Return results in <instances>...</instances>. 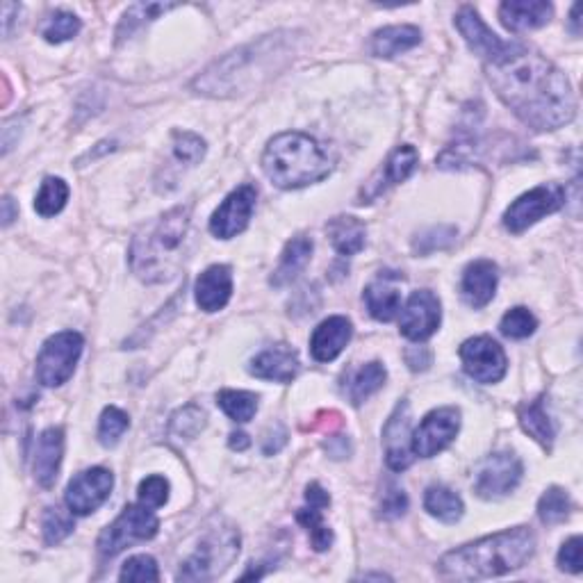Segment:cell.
<instances>
[{
  "label": "cell",
  "instance_id": "cell-34",
  "mask_svg": "<svg viewBox=\"0 0 583 583\" xmlns=\"http://www.w3.org/2000/svg\"><path fill=\"white\" fill-rule=\"evenodd\" d=\"M572 511V499L563 488H549L538 502V517L540 522L547 524V527H556L568 520V515Z\"/></svg>",
  "mask_w": 583,
  "mask_h": 583
},
{
  "label": "cell",
  "instance_id": "cell-10",
  "mask_svg": "<svg viewBox=\"0 0 583 583\" xmlns=\"http://www.w3.org/2000/svg\"><path fill=\"white\" fill-rule=\"evenodd\" d=\"M522 474V461L513 451H497V454H492L483 461L479 474H476L474 492L481 499H488V502L508 497L520 486Z\"/></svg>",
  "mask_w": 583,
  "mask_h": 583
},
{
  "label": "cell",
  "instance_id": "cell-9",
  "mask_svg": "<svg viewBox=\"0 0 583 583\" xmlns=\"http://www.w3.org/2000/svg\"><path fill=\"white\" fill-rule=\"evenodd\" d=\"M565 199H568V192H565V187L558 183H545L533 187L531 192L522 194L520 199L508 205V210L504 212V226L513 235H520L533 224H538L543 217L554 215V212L561 210L565 205Z\"/></svg>",
  "mask_w": 583,
  "mask_h": 583
},
{
  "label": "cell",
  "instance_id": "cell-39",
  "mask_svg": "<svg viewBox=\"0 0 583 583\" xmlns=\"http://www.w3.org/2000/svg\"><path fill=\"white\" fill-rule=\"evenodd\" d=\"M205 413L199 406H185L171 417L169 435L176 440H192L203 431Z\"/></svg>",
  "mask_w": 583,
  "mask_h": 583
},
{
  "label": "cell",
  "instance_id": "cell-22",
  "mask_svg": "<svg viewBox=\"0 0 583 583\" xmlns=\"http://www.w3.org/2000/svg\"><path fill=\"white\" fill-rule=\"evenodd\" d=\"M196 303L205 312H219L233 297V272L226 265H212L196 278Z\"/></svg>",
  "mask_w": 583,
  "mask_h": 583
},
{
  "label": "cell",
  "instance_id": "cell-42",
  "mask_svg": "<svg viewBox=\"0 0 583 583\" xmlns=\"http://www.w3.org/2000/svg\"><path fill=\"white\" fill-rule=\"evenodd\" d=\"M119 579L121 581H160L158 563H155L153 556H146V554L128 558V561L123 563Z\"/></svg>",
  "mask_w": 583,
  "mask_h": 583
},
{
  "label": "cell",
  "instance_id": "cell-49",
  "mask_svg": "<svg viewBox=\"0 0 583 583\" xmlns=\"http://www.w3.org/2000/svg\"><path fill=\"white\" fill-rule=\"evenodd\" d=\"M324 449L328 451V456L335 458V461H342V458L351 456V440L347 435H331L324 442Z\"/></svg>",
  "mask_w": 583,
  "mask_h": 583
},
{
  "label": "cell",
  "instance_id": "cell-32",
  "mask_svg": "<svg viewBox=\"0 0 583 583\" xmlns=\"http://www.w3.org/2000/svg\"><path fill=\"white\" fill-rule=\"evenodd\" d=\"M217 404L233 422L246 424L258 413V394L244 390H221L217 394Z\"/></svg>",
  "mask_w": 583,
  "mask_h": 583
},
{
  "label": "cell",
  "instance_id": "cell-43",
  "mask_svg": "<svg viewBox=\"0 0 583 583\" xmlns=\"http://www.w3.org/2000/svg\"><path fill=\"white\" fill-rule=\"evenodd\" d=\"M456 240V228L451 226H438V228H431V231H426L422 235H417L415 240V251L420 253V256H429L433 251H442L447 249V246L454 244Z\"/></svg>",
  "mask_w": 583,
  "mask_h": 583
},
{
  "label": "cell",
  "instance_id": "cell-13",
  "mask_svg": "<svg viewBox=\"0 0 583 583\" xmlns=\"http://www.w3.org/2000/svg\"><path fill=\"white\" fill-rule=\"evenodd\" d=\"M114 488V476L105 467H92V470L80 472L67 486V502L73 515H92L105 502H108Z\"/></svg>",
  "mask_w": 583,
  "mask_h": 583
},
{
  "label": "cell",
  "instance_id": "cell-37",
  "mask_svg": "<svg viewBox=\"0 0 583 583\" xmlns=\"http://www.w3.org/2000/svg\"><path fill=\"white\" fill-rule=\"evenodd\" d=\"M73 529H76V522H73L71 511H64L60 506L46 508L44 520H41V531H44L46 545L62 543L64 538L71 536Z\"/></svg>",
  "mask_w": 583,
  "mask_h": 583
},
{
  "label": "cell",
  "instance_id": "cell-1",
  "mask_svg": "<svg viewBox=\"0 0 583 583\" xmlns=\"http://www.w3.org/2000/svg\"><path fill=\"white\" fill-rule=\"evenodd\" d=\"M488 82L524 126L538 133L558 130L577 114V98L561 69L529 48H511L486 64Z\"/></svg>",
  "mask_w": 583,
  "mask_h": 583
},
{
  "label": "cell",
  "instance_id": "cell-47",
  "mask_svg": "<svg viewBox=\"0 0 583 583\" xmlns=\"http://www.w3.org/2000/svg\"><path fill=\"white\" fill-rule=\"evenodd\" d=\"M581 536H574L570 538L568 543L561 547V552H558V568L563 572H570V574H579L583 570V561H581Z\"/></svg>",
  "mask_w": 583,
  "mask_h": 583
},
{
  "label": "cell",
  "instance_id": "cell-50",
  "mask_svg": "<svg viewBox=\"0 0 583 583\" xmlns=\"http://www.w3.org/2000/svg\"><path fill=\"white\" fill-rule=\"evenodd\" d=\"M312 431H328V433H335L338 429H342V415L335 413V410H324V413H319L315 417V422L310 424Z\"/></svg>",
  "mask_w": 583,
  "mask_h": 583
},
{
  "label": "cell",
  "instance_id": "cell-41",
  "mask_svg": "<svg viewBox=\"0 0 583 583\" xmlns=\"http://www.w3.org/2000/svg\"><path fill=\"white\" fill-rule=\"evenodd\" d=\"M128 426V415L117 406H108L103 410L101 422H98V440H101L103 447H114L121 440V435L126 433Z\"/></svg>",
  "mask_w": 583,
  "mask_h": 583
},
{
  "label": "cell",
  "instance_id": "cell-20",
  "mask_svg": "<svg viewBox=\"0 0 583 583\" xmlns=\"http://www.w3.org/2000/svg\"><path fill=\"white\" fill-rule=\"evenodd\" d=\"M499 283V269L492 260H476L470 262L463 272L461 294L465 303L474 310L486 308L495 299Z\"/></svg>",
  "mask_w": 583,
  "mask_h": 583
},
{
  "label": "cell",
  "instance_id": "cell-53",
  "mask_svg": "<svg viewBox=\"0 0 583 583\" xmlns=\"http://www.w3.org/2000/svg\"><path fill=\"white\" fill-rule=\"evenodd\" d=\"M16 215H19V210L14 208L12 196H5L3 199V226H10L12 221L16 219Z\"/></svg>",
  "mask_w": 583,
  "mask_h": 583
},
{
  "label": "cell",
  "instance_id": "cell-2",
  "mask_svg": "<svg viewBox=\"0 0 583 583\" xmlns=\"http://www.w3.org/2000/svg\"><path fill=\"white\" fill-rule=\"evenodd\" d=\"M287 32L267 35L256 44L242 46L217 60L194 80V89L203 96H237L246 89L258 87L262 80L272 78L278 69L285 67L294 53V41Z\"/></svg>",
  "mask_w": 583,
  "mask_h": 583
},
{
  "label": "cell",
  "instance_id": "cell-12",
  "mask_svg": "<svg viewBox=\"0 0 583 583\" xmlns=\"http://www.w3.org/2000/svg\"><path fill=\"white\" fill-rule=\"evenodd\" d=\"M458 431H461V410L454 406L433 410L413 433V454L420 458L438 456L454 442Z\"/></svg>",
  "mask_w": 583,
  "mask_h": 583
},
{
  "label": "cell",
  "instance_id": "cell-7",
  "mask_svg": "<svg viewBox=\"0 0 583 583\" xmlns=\"http://www.w3.org/2000/svg\"><path fill=\"white\" fill-rule=\"evenodd\" d=\"M85 340L76 331H62L48 338L37 356V379L46 388H60L67 383L82 356Z\"/></svg>",
  "mask_w": 583,
  "mask_h": 583
},
{
  "label": "cell",
  "instance_id": "cell-17",
  "mask_svg": "<svg viewBox=\"0 0 583 583\" xmlns=\"http://www.w3.org/2000/svg\"><path fill=\"white\" fill-rule=\"evenodd\" d=\"M417 162H420V153H417L415 146L410 144L397 146V149L390 153V158L385 160L379 174L363 187V192H360V203L374 201L376 196H381L390 185L404 183V180L417 169Z\"/></svg>",
  "mask_w": 583,
  "mask_h": 583
},
{
  "label": "cell",
  "instance_id": "cell-52",
  "mask_svg": "<svg viewBox=\"0 0 583 583\" xmlns=\"http://www.w3.org/2000/svg\"><path fill=\"white\" fill-rule=\"evenodd\" d=\"M306 499H308V504L315 508H326L328 504H331V497H328V492L319 486V483H310V486L306 488Z\"/></svg>",
  "mask_w": 583,
  "mask_h": 583
},
{
  "label": "cell",
  "instance_id": "cell-48",
  "mask_svg": "<svg viewBox=\"0 0 583 583\" xmlns=\"http://www.w3.org/2000/svg\"><path fill=\"white\" fill-rule=\"evenodd\" d=\"M285 445H287V431H285V426L276 424L274 429H269L265 433V440H262V454H265V456H274Z\"/></svg>",
  "mask_w": 583,
  "mask_h": 583
},
{
  "label": "cell",
  "instance_id": "cell-18",
  "mask_svg": "<svg viewBox=\"0 0 583 583\" xmlns=\"http://www.w3.org/2000/svg\"><path fill=\"white\" fill-rule=\"evenodd\" d=\"M456 28L467 41V46H470L476 55L483 57L486 64L495 62L497 57H502L508 48H511V44H506V41L499 39L495 32H492L486 23L481 21V16L476 14V10H472V7H463V10L458 12Z\"/></svg>",
  "mask_w": 583,
  "mask_h": 583
},
{
  "label": "cell",
  "instance_id": "cell-21",
  "mask_svg": "<svg viewBox=\"0 0 583 583\" xmlns=\"http://www.w3.org/2000/svg\"><path fill=\"white\" fill-rule=\"evenodd\" d=\"M353 335V326L347 317H328L315 328L310 338V353L317 363H331L347 349Z\"/></svg>",
  "mask_w": 583,
  "mask_h": 583
},
{
  "label": "cell",
  "instance_id": "cell-40",
  "mask_svg": "<svg viewBox=\"0 0 583 583\" xmlns=\"http://www.w3.org/2000/svg\"><path fill=\"white\" fill-rule=\"evenodd\" d=\"M499 328H502V333L506 335V338L527 340L529 335L536 333L538 319L533 317L531 310L517 306V308L506 312V315L502 317V324H499Z\"/></svg>",
  "mask_w": 583,
  "mask_h": 583
},
{
  "label": "cell",
  "instance_id": "cell-35",
  "mask_svg": "<svg viewBox=\"0 0 583 583\" xmlns=\"http://www.w3.org/2000/svg\"><path fill=\"white\" fill-rule=\"evenodd\" d=\"M176 7L178 5H171V3H137V5H133L126 14H123V21L119 26L117 37L119 39L130 37L137 28H142L144 23L158 19L160 14H167L169 10H176Z\"/></svg>",
  "mask_w": 583,
  "mask_h": 583
},
{
  "label": "cell",
  "instance_id": "cell-55",
  "mask_svg": "<svg viewBox=\"0 0 583 583\" xmlns=\"http://www.w3.org/2000/svg\"><path fill=\"white\" fill-rule=\"evenodd\" d=\"M579 12H581V5H574V7H572V12H570L572 32H574V35H577V37L581 35V28H579V21H581V19H579Z\"/></svg>",
  "mask_w": 583,
  "mask_h": 583
},
{
  "label": "cell",
  "instance_id": "cell-44",
  "mask_svg": "<svg viewBox=\"0 0 583 583\" xmlns=\"http://www.w3.org/2000/svg\"><path fill=\"white\" fill-rule=\"evenodd\" d=\"M174 155L178 162L187 164V167H192V164L201 162L203 155H205V142L194 133H174Z\"/></svg>",
  "mask_w": 583,
  "mask_h": 583
},
{
  "label": "cell",
  "instance_id": "cell-38",
  "mask_svg": "<svg viewBox=\"0 0 583 583\" xmlns=\"http://www.w3.org/2000/svg\"><path fill=\"white\" fill-rule=\"evenodd\" d=\"M82 23L76 14L71 12H55L48 16L41 26V37H44L48 44H62V41L73 39L80 32Z\"/></svg>",
  "mask_w": 583,
  "mask_h": 583
},
{
  "label": "cell",
  "instance_id": "cell-4",
  "mask_svg": "<svg viewBox=\"0 0 583 583\" xmlns=\"http://www.w3.org/2000/svg\"><path fill=\"white\" fill-rule=\"evenodd\" d=\"M192 224V205L164 212L158 219L142 226L130 244V269L139 281L158 285L178 274L183 262V244Z\"/></svg>",
  "mask_w": 583,
  "mask_h": 583
},
{
  "label": "cell",
  "instance_id": "cell-36",
  "mask_svg": "<svg viewBox=\"0 0 583 583\" xmlns=\"http://www.w3.org/2000/svg\"><path fill=\"white\" fill-rule=\"evenodd\" d=\"M297 522L308 531L315 552H326V549L333 545V531L328 529L322 520V508L315 506L303 508V511L297 513Z\"/></svg>",
  "mask_w": 583,
  "mask_h": 583
},
{
  "label": "cell",
  "instance_id": "cell-29",
  "mask_svg": "<svg viewBox=\"0 0 583 583\" xmlns=\"http://www.w3.org/2000/svg\"><path fill=\"white\" fill-rule=\"evenodd\" d=\"M520 424H522L524 433L531 435V438L540 442V445H543L545 449L554 447L556 426L552 422V417L547 415L543 397L527 401V404L520 406Z\"/></svg>",
  "mask_w": 583,
  "mask_h": 583
},
{
  "label": "cell",
  "instance_id": "cell-45",
  "mask_svg": "<svg viewBox=\"0 0 583 583\" xmlns=\"http://www.w3.org/2000/svg\"><path fill=\"white\" fill-rule=\"evenodd\" d=\"M139 502L149 508H160L169 502V481L164 476H146L139 483Z\"/></svg>",
  "mask_w": 583,
  "mask_h": 583
},
{
  "label": "cell",
  "instance_id": "cell-25",
  "mask_svg": "<svg viewBox=\"0 0 583 583\" xmlns=\"http://www.w3.org/2000/svg\"><path fill=\"white\" fill-rule=\"evenodd\" d=\"M554 16V5L543 0H508L499 7V19L511 32L536 30L547 26Z\"/></svg>",
  "mask_w": 583,
  "mask_h": 583
},
{
  "label": "cell",
  "instance_id": "cell-27",
  "mask_svg": "<svg viewBox=\"0 0 583 583\" xmlns=\"http://www.w3.org/2000/svg\"><path fill=\"white\" fill-rule=\"evenodd\" d=\"M312 258V240L308 235H297L292 237L290 242L285 244L281 262H278L276 272L272 276L274 287H285L290 285L294 278H299L303 269L308 267V262Z\"/></svg>",
  "mask_w": 583,
  "mask_h": 583
},
{
  "label": "cell",
  "instance_id": "cell-24",
  "mask_svg": "<svg viewBox=\"0 0 583 583\" xmlns=\"http://www.w3.org/2000/svg\"><path fill=\"white\" fill-rule=\"evenodd\" d=\"M64 456V431L62 429H46L37 438L35 447V463H32V472H35V479L41 488H53L57 481V474H60Z\"/></svg>",
  "mask_w": 583,
  "mask_h": 583
},
{
  "label": "cell",
  "instance_id": "cell-51",
  "mask_svg": "<svg viewBox=\"0 0 583 583\" xmlns=\"http://www.w3.org/2000/svg\"><path fill=\"white\" fill-rule=\"evenodd\" d=\"M406 363L410 365L413 372H420V369H426L431 365V351L426 347H413L406 351Z\"/></svg>",
  "mask_w": 583,
  "mask_h": 583
},
{
  "label": "cell",
  "instance_id": "cell-26",
  "mask_svg": "<svg viewBox=\"0 0 583 583\" xmlns=\"http://www.w3.org/2000/svg\"><path fill=\"white\" fill-rule=\"evenodd\" d=\"M422 41V32L415 26H390L383 28L379 32H374L372 41H369V53L374 57H383V60H390V57H397L401 53L410 51Z\"/></svg>",
  "mask_w": 583,
  "mask_h": 583
},
{
  "label": "cell",
  "instance_id": "cell-31",
  "mask_svg": "<svg viewBox=\"0 0 583 583\" xmlns=\"http://www.w3.org/2000/svg\"><path fill=\"white\" fill-rule=\"evenodd\" d=\"M424 508L445 524H456L465 513V504L458 492L447 486H431L424 495Z\"/></svg>",
  "mask_w": 583,
  "mask_h": 583
},
{
  "label": "cell",
  "instance_id": "cell-23",
  "mask_svg": "<svg viewBox=\"0 0 583 583\" xmlns=\"http://www.w3.org/2000/svg\"><path fill=\"white\" fill-rule=\"evenodd\" d=\"M401 274L397 272H381L376 281L369 283L365 287V303L369 315H372L376 322H392L394 317L401 312V292H399V281Z\"/></svg>",
  "mask_w": 583,
  "mask_h": 583
},
{
  "label": "cell",
  "instance_id": "cell-15",
  "mask_svg": "<svg viewBox=\"0 0 583 583\" xmlns=\"http://www.w3.org/2000/svg\"><path fill=\"white\" fill-rule=\"evenodd\" d=\"M442 308L440 299L431 290H420L410 294L404 312H401L399 331L413 342H424L440 328Z\"/></svg>",
  "mask_w": 583,
  "mask_h": 583
},
{
  "label": "cell",
  "instance_id": "cell-5",
  "mask_svg": "<svg viewBox=\"0 0 583 583\" xmlns=\"http://www.w3.org/2000/svg\"><path fill=\"white\" fill-rule=\"evenodd\" d=\"M262 169L281 190H301L328 178L333 164L322 146L303 133L276 135L262 155Z\"/></svg>",
  "mask_w": 583,
  "mask_h": 583
},
{
  "label": "cell",
  "instance_id": "cell-16",
  "mask_svg": "<svg viewBox=\"0 0 583 583\" xmlns=\"http://www.w3.org/2000/svg\"><path fill=\"white\" fill-rule=\"evenodd\" d=\"M385 463L392 472H404L415 461L413 438H410V406L404 399L394 408L388 424L383 429Z\"/></svg>",
  "mask_w": 583,
  "mask_h": 583
},
{
  "label": "cell",
  "instance_id": "cell-8",
  "mask_svg": "<svg viewBox=\"0 0 583 583\" xmlns=\"http://www.w3.org/2000/svg\"><path fill=\"white\" fill-rule=\"evenodd\" d=\"M160 529V520L149 506H126L123 513L114 520L98 538V552L103 558L121 554L123 549L155 538Z\"/></svg>",
  "mask_w": 583,
  "mask_h": 583
},
{
  "label": "cell",
  "instance_id": "cell-11",
  "mask_svg": "<svg viewBox=\"0 0 583 583\" xmlns=\"http://www.w3.org/2000/svg\"><path fill=\"white\" fill-rule=\"evenodd\" d=\"M461 360L467 376L479 383H499L506 376L508 360L502 349V344L495 342L488 335H479V338H470L463 342Z\"/></svg>",
  "mask_w": 583,
  "mask_h": 583
},
{
  "label": "cell",
  "instance_id": "cell-6",
  "mask_svg": "<svg viewBox=\"0 0 583 583\" xmlns=\"http://www.w3.org/2000/svg\"><path fill=\"white\" fill-rule=\"evenodd\" d=\"M240 556V531L224 520L203 529L194 552L185 558L176 574L178 581H212L224 574Z\"/></svg>",
  "mask_w": 583,
  "mask_h": 583
},
{
  "label": "cell",
  "instance_id": "cell-54",
  "mask_svg": "<svg viewBox=\"0 0 583 583\" xmlns=\"http://www.w3.org/2000/svg\"><path fill=\"white\" fill-rule=\"evenodd\" d=\"M228 445H231V449L244 451V449H249L251 440H249V435H246V433H233L231 440H228Z\"/></svg>",
  "mask_w": 583,
  "mask_h": 583
},
{
  "label": "cell",
  "instance_id": "cell-46",
  "mask_svg": "<svg viewBox=\"0 0 583 583\" xmlns=\"http://www.w3.org/2000/svg\"><path fill=\"white\" fill-rule=\"evenodd\" d=\"M406 511H408L406 492L390 483V486L385 488L383 499H381V517L383 520H397V517H401Z\"/></svg>",
  "mask_w": 583,
  "mask_h": 583
},
{
  "label": "cell",
  "instance_id": "cell-3",
  "mask_svg": "<svg viewBox=\"0 0 583 583\" xmlns=\"http://www.w3.org/2000/svg\"><path fill=\"white\" fill-rule=\"evenodd\" d=\"M536 552V536L527 527H515L495 536L463 545L440 558L438 574L447 581H479L520 570Z\"/></svg>",
  "mask_w": 583,
  "mask_h": 583
},
{
  "label": "cell",
  "instance_id": "cell-33",
  "mask_svg": "<svg viewBox=\"0 0 583 583\" xmlns=\"http://www.w3.org/2000/svg\"><path fill=\"white\" fill-rule=\"evenodd\" d=\"M67 201H69V185L64 183L62 178H46L39 187V194L35 199V210H37V215L48 219V217L60 215Z\"/></svg>",
  "mask_w": 583,
  "mask_h": 583
},
{
  "label": "cell",
  "instance_id": "cell-14",
  "mask_svg": "<svg viewBox=\"0 0 583 583\" xmlns=\"http://www.w3.org/2000/svg\"><path fill=\"white\" fill-rule=\"evenodd\" d=\"M258 192L253 185H242L226 196L224 203L210 219V233L219 240H231L249 226L253 210H256Z\"/></svg>",
  "mask_w": 583,
  "mask_h": 583
},
{
  "label": "cell",
  "instance_id": "cell-19",
  "mask_svg": "<svg viewBox=\"0 0 583 583\" xmlns=\"http://www.w3.org/2000/svg\"><path fill=\"white\" fill-rule=\"evenodd\" d=\"M249 372L262 381L292 383L299 374V356L290 344H274L251 360Z\"/></svg>",
  "mask_w": 583,
  "mask_h": 583
},
{
  "label": "cell",
  "instance_id": "cell-30",
  "mask_svg": "<svg viewBox=\"0 0 583 583\" xmlns=\"http://www.w3.org/2000/svg\"><path fill=\"white\" fill-rule=\"evenodd\" d=\"M385 379H388V372H385V367L381 363H367L358 369V372H353L347 383H344V394H347V399L351 401L353 406H360L363 401H367L372 397L374 392H379Z\"/></svg>",
  "mask_w": 583,
  "mask_h": 583
},
{
  "label": "cell",
  "instance_id": "cell-28",
  "mask_svg": "<svg viewBox=\"0 0 583 583\" xmlns=\"http://www.w3.org/2000/svg\"><path fill=\"white\" fill-rule=\"evenodd\" d=\"M326 233L331 237L333 249L340 253V256H356L365 249V224L356 217H335L328 221Z\"/></svg>",
  "mask_w": 583,
  "mask_h": 583
}]
</instances>
